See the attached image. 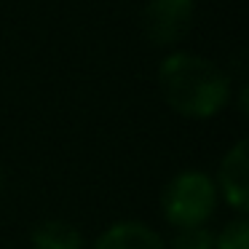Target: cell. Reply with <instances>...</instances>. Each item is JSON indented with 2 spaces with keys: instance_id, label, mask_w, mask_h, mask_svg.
Here are the masks:
<instances>
[{
  "instance_id": "cell-5",
  "label": "cell",
  "mask_w": 249,
  "mask_h": 249,
  "mask_svg": "<svg viewBox=\"0 0 249 249\" xmlns=\"http://www.w3.org/2000/svg\"><path fill=\"white\" fill-rule=\"evenodd\" d=\"M97 249H166L158 233L140 222H118L107 228L97 241Z\"/></svg>"
},
{
  "instance_id": "cell-7",
  "label": "cell",
  "mask_w": 249,
  "mask_h": 249,
  "mask_svg": "<svg viewBox=\"0 0 249 249\" xmlns=\"http://www.w3.org/2000/svg\"><path fill=\"white\" fill-rule=\"evenodd\" d=\"M214 241H212V233L204 231L201 225L196 228H182L174 238V249H212Z\"/></svg>"
},
{
  "instance_id": "cell-3",
  "label": "cell",
  "mask_w": 249,
  "mask_h": 249,
  "mask_svg": "<svg viewBox=\"0 0 249 249\" xmlns=\"http://www.w3.org/2000/svg\"><path fill=\"white\" fill-rule=\"evenodd\" d=\"M196 0H147L142 11L145 35L153 46H174L185 38Z\"/></svg>"
},
{
  "instance_id": "cell-4",
  "label": "cell",
  "mask_w": 249,
  "mask_h": 249,
  "mask_svg": "<svg viewBox=\"0 0 249 249\" xmlns=\"http://www.w3.org/2000/svg\"><path fill=\"white\" fill-rule=\"evenodd\" d=\"M220 182H222V193H225L228 204H233L236 209H247V198H249V188H247V140H241L225 156L222 169H220Z\"/></svg>"
},
{
  "instance_id": "cell-6",
  "label": "cell",
  "mask_w": 249,
  "mask_h": 249,
  "mask_svg": "<svg viewBox=\"0 0 249 249\" xmlns=\"http://www.w3.org/2000/svg\"><path fill=\"white\" fill-rule=\"evenodd\" d=\"M83 238L70 222L49 220L35 225L33 231V249H81Z\"/></svg>"
},
{
  "instance_id": "cell-9",
  "label": "cell",
  "mask_w": 249,
  "mask_h": 249,
  "mask_svg": "<svg viewBox=\"0 0 249 249\" xmlns=\"http://www.w3.org/2000/svg\"><path fill=\"white\" fill-rule=\"evenodd\" d=\"M0 182H3V172H0Z\"/></svg>"
},
{
  "instance_id": "cell-1",
  "label": "cell",
  "mask_w": 249,
  "mask_h": 249,
  "mask_svg": "<svg viewBox=\"0 0 249 249\" xmlns=\"http://www.w3.org/2000/svg\"><path fill=\"white\" fill-rule=\"evenodd\" d=\"M163 99L185 118H212L231 99V81L212 59L174 51L158 70Z\"/></svg>"
},
{
  "instance_id": "cell-2",
  "label": "cell",
  "mask_w": 249,
  "mask_h": 249,
  "mask_svg": "<svg viewBox=\"0 0 249 249\" xmlns=\"http://www.w3.org/2000/svg\"><path fill=\"white\" fill-rule=\"evenodd\" d=\"M217 190L206 174L182 172L163 190V214L177 228H196L214 212Z\"/></svg>"
},
{
  "instance_id": "cell-8",
  "label": "cell",
  "mask_w": 249,
  "mask_h": 249,
  "mask_svg": "<svg viewBox=\"0 0 249 249\" xmlns=\"http://www.w3.org/2000/svg\"><path fill=\"white\" fill-rule=\"evenodd\" d=\"M217 249H247V222L244 220H236L220 233L214 244Z\"/></svg>"
}]
</instances>
